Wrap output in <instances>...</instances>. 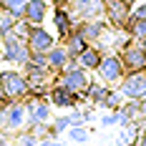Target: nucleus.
<instances>
[{
    "instance_id": "f257e3e1",
    "label": "nucleus",
    "mask_w": 146,
    "mask_h": 146,
    "mask_svg": "<svg viewBox=\"0 0 146 146\" xmlns=\"http://www.w3.org/2000/svg\"><path fill=\"white\" fill-rule=\"evenodd\" d=\"M58 81L60 86H66L68 91H73V93H78V96H83V101H86V91H88V83H91V78H88V71L83 68V66H78L76 60L73 63H68L63 71L58 73Z\"/></svg>"
},
{
    "instance_id": "f03ea898",
    "label": "nucleus",
    "mask_w": 146,
    "mask_h": 146,
    "mask_svg": "<svg viewBox=\"0 0 146 146\" xmlns=\"http://www.w3.org/2000/svg\"><path fill=\"white\" fill-rule=\"evenodd\" d=\"M0 43H3V60L5 63H10V66H25L30 58V48L28 43L23 40V38H18L13 30L8 33V35H3L0 38Z\"/></svg>"
},
{
    "instance_id": "7ed1b4c3",
    "label": "nucleus",
    "mask_w": 146,
    "mask_h": 146,
    "mask_svg": "<svg viewBox=\"0 0 146 146\" xmlns=\"http://www.w3.org/2000/svg\"><path fill=\"white\" fill-rule=\"evenodd\" d=\"M96 73H98V81H103L106 86H118L121 78L126 76V68H123V60L118 53H103Z\"/></svg>"
},
{
    "instance_id": "20e7f679",
    "label": "nucleus",
    "mask_w": 146,
    "mask_h": 146,
    "mask_svg": "<svg viewBox=\"0 0 146 146\" xmlns=\"http://www.w3.org/2000/svg\"><path fill=\"white\" fill-rule=\"evenodd\" d=\"M118 91L123 93L126 101H144L146 98V71L126 73L118 83Z\"/></svg>"
},
{
    "instance_id": "39448f33",
    "label": "nucleus",
    "mask_w": 146,
    "mask_h": 146,
    "mask_svg": "<svg viewBox=\"0 0 146 146\" xmlns=\"http://www.w3.org/2000/svg\"><path fill=\"white\" fill-rule=\"evenodd\" d=\"M3 73V88L13 101H25L30 93V83L23 71H0Z\"/></svg>"
},
{
    "instance_id": "423d86ee",
    "label": "nucleus",
    "mask_w": 146,
    "mask_h": 146,
    "mask_svg": "<svg viewBox=\"0 0 146 146\" xmlns=\"http://www.w3.org/2000/svg\"><path fill=\"white\" fill-rule=\"evenodd\" d=\"M106 18L113 30H123L131 18V0H106Z\"/></svg>"
},
{
    "instance_id": "0eeeda50",
    "label": "nucleus",
    "mask_w": 146,
    "mask_h": 146,
    "mask_svg": "<svg viewBox=\"0 0 146 146\" xmlns=\"http://www.w3.org/2000/svg\"><path fill=\"white\" fill-rule=\"evenodd\" d=\"M68 8H71L76 23L78 20H93V18H103L106 0H71Z\"/></svg>"
},
{
    "instance_id": "6e6552de",
    "label": "nucleus",
    "mask_w": 146,
    "mask_h": 146,
    "mask_svg": "<svg viewBox=\"0 0 146 146\" xmlns=\"http://www.w3.org/2000/svg\"><path fill=\"white\" fill-rule=\"evenodd\" d=\"M121 60H123V68L126 73H133V71H146V50L136 40H129V43L121 48Z\"/></svg>"
},
{
    "instance_id": "1a4fd4ad",
    "label": "nucleus",
    "mask_w": 146,
    "mask_h": 146,
    "mask_svg": "<svg viewBox=\"0 0 146 146\" xmlns=\"http://www.w3.org/2000/svg\"><path fill=\"white\" fill-rule=\"evenodd\" d=\"M48 101H50V106H56V108H76L78 103L83 101V96L68 91L66 86H60L58 81H56L50 86V91H48Z\"/></svg>"
},
{
    "instance_id": "9d476101",
    "label": "nucleus",
    "mask_w": 146,
    "mask_h": 146,
    "mask_svg": "<svg viewBox=\"0 0 146 146\" xmlns=\"http://www.w3.org/2000/svg\"><path fill=\"white\" fill-rule=\"evenodd\" d=\"M28 123V108L25 101H10V106L5 108V131H20Z\"/></svg>"
},
{
    "instance_id": "9b49d317",
    "label": "nucleus",
    "mask_w": 146,
    "mask_h": 146,
    "mask_svg": "<svg viewBox=\"0 0 146 146\" xmlns=\"http://www.w3.org/2000/svg\"><path fill=\"white\" fill-rule=\"evenodd\" d=\"M28 48L30 50H40V53H48L53 45H56V35L50 30H45L43 25H33L28 33Z\"/></svg>"
},
{
    "instance_id": "f8f14e48",
    "label": "nucleus",
    "mask_w": 146,
    "mask_h": 146,
    "mask_svg": "<svg viewBox=\"0 0 146 146\" xmlns=\"http://www.w3.org/2000/svg\"><path fill=\"white\" fill-rule=\"evenodd\" d=\"M25 108H28V123H48L50 121V101L28 96Z\"/></svg>"
},
{
    "instance_id": "ddd939ff",
    "label": "nucleus",
    "mask_w": 146,
    "mask_h": 146,
    "mask_svg": "<svg viewBox=\"0 0 146 146\" xmlns=\"http://www.w3.org/2000/svg\"><path fill=\"white\" fill-rule=\"evenodd\" d=\"M76 28L83 33V38H86L88 43H98V40L103 38V33L111 28V25H108L103 18H93V20H78Z\"/></svg>"
},
{
    "instance_id": "4468645a",
    "label": "nucleus",
    "mask_w": 146,
    "mask_h": 146,
    "mask_svg": "<svg viewBox=\"0 0 146 146\" xmlns=\"http://www.w3.org/2000/svg\"><path fill=\"white\" fill-rule=\"evenodd\" d=\"M53 25H56V33H58L60 40L76 28V18H73L68 5H56V10H53Z\"/></svg>"
},
{
    "instance_id": "2eb2a0df",
    "label": "nucleus",
    "mask_w": 146,
    "mask_h": 146,
    "mask_svg": "<svg viewBox=\"0 0 146 146\" xmlns=\"http://www.w3.org/2000/svg\"><path fill=\"white\" fill-rule=\"evenodd\" d=\"M50 0H28L25 3V20H28L30 25H43L45 23V15L50 10V5H48Z\"/></svg>"
},
{
    "instance_id": "dca6fc26",
    "label": "nucleus",
    "mask_w": 146,
    "mask_h": 146,
    "mask_svg": "<svg viewBox=\"0 0 146 146\" xmlns=\"http://www.w3.org/2000/svg\"><path fill=\"white\" fill-rule=\"evenodd\" d=\"M45 56H48V68H50V73H56V76H58V73L63 71L68 63H73L63 43H60V45L56 43L53 48H50V50H48V53H45ZM76 63H78V60H76Z\"/></svg>"
},
{
    "instance_id": "f3484780",
    "label": "nucleus",
    "mask_w": 146,
    "mask_h": 146,
    "mask_svg": "<svg viewBox=\"0 0 146 146\" xmlns=\"http://www.w3.org/2000/svg\"><path fill=\"white\" fill-rule=\"evenodd\" d=\"M63 45H66V50H68L71 60H78V56H81V53H83V50H86L91 43H88L86 38H83V33H81L78 28H73L71 33L63 38Z\"/></svg>"
},
{
    "instance_id": "a211bd4d",
    "label": "nucleus",
    "mask_w": 146,
    "mask_h": 146,
    "mask_svg": "<svg viewBox=\"0 0 146 146\" xmlns=\"http://www.w3.org/2000/svg\"><path fill=\"white\" fill-rule=\"evenodd\" d=\"M101 58H103V48H101V45H96V43H91L86 50L78 56V66H83L86 71H96L98 63H101Z\"/></svg>"
},
{
    "instance_id": "6ab92c4d",
    "label": "nucleus",
    "mask_w": 146,
    "mask_h": 146,
    "mask_svg": "<svg viewBox=\"0 0 146 146\" xmlns=\"http://www.w3.org/2000/svg\"><path fill=\"white\" fill-rule=\"evenodd\" d=\"M139 136H141V129H139L136 121H131V123L121 126V131H118V136H116V146H136Z\"/></svg>"
},
{
    "instance_id": "aec40b11",
    "label": "nucleus",
    "mask_w": 146,
    "mask_h": 146,
    "mask_svg": "<svg viewBox=\"0 0 146 146\" xmlns=\"http://www.w3.org/2000/svg\"><path fill=\"white\" fill-rule=\"evenodd\" d=\"M108 91H111V86H106L103 81H91V83H88L86 96H88V101H91V103H96V106H103L106 96H108Z\"/></svg>"
},
{
    "instance_id": "412c9836",
    "label": "nucleus",
    "mask_w": 146,
    "mask_h": 146,
    "mask_svg": "<svg viewBox=\"0 0 146 146\" xmlns=\"http://www.w3.org/2000/svg\"><path fill=\"white\" fill-rule=\"evenodd\" d=\"M123 33H126L129 38H133V40L146 38V18H136V15H131L129 23H126V28H123Z\"/></svg>"
},
{
    "instance_id": "4be33fe9",
    "label": "nucleus",
    "mask_w": 146,
    "mask_h": 146,
    "mask_svg": "<svg viewBox=\"0 0 146 146\" xmlns=\"http://www.w3.org/2000/svg\"><path fill=\"white\" fill-rule=\"evenodd\" d=\"M25 3H28V0H0V8H3L5 13H10L15 20H20V18L25 15Z\"/></svg>"
},
{
    "instance_id": "5701e85b",
    "label": "nucleus",
    "mask_w": 146,
    "mask_h": 146,
    "mask_svg": "<svg viewBox=\"0 0 146 146\" xmlns=\"http://www.w3.org/2000/svg\"><path fill=\"white\" fill-rule=\"evenodd\" d=\"M123 101H126V98H123V93H121V91H113V88H111V91H108V96H106V101H103V108H106V111H116V108H121V106H123Z\"/></svg>"
},
{
    "instance_id": "b1692460",
    "label": "nucleus",
    "mask_w": 146,
    "mask_h": 146,
    "mask_svg": "<svg viewBox=\"0 0 146 146\" xmlns=\"http://www.w3.org/2000/svg\"><path fill=\"white\" fill-rule=\"evenodd\" d=\"M38 141H40V139L33 131H28V129H25V131H15V144L18 146H38Z\"/></svg>"
},
{
    "instance_id": "393cba45",
    "label": "nucleus",
    "mask_w": 146,
    "mask_h": 146,
    "mask_svg": "<svg viewBox=\"0 0 146 146\" xmlns=\"http://www.w3.org/2000/svg\"><path fill=\"white\" fill-rule=\"evenodd\" d=\"M68 126H71V121H68V113H63V116L53 118V123H50V133H48V136H60L63 131H68Z\"/></svg>"
},
{
    "instance_id": "a878e982",
    "label": "nucleus",
    "mask_w": 146,
    "mask_h": 146,
    "mask_svg": "<svg viewBox=\"0 0 146 146\" xmlns=\"http://www.w3.org/2000/svg\"><path fill=\"white\" fill-rule=\"evenodd\" d=\"M66 133H68V139L76 141V144H86L88 136H91V133L83 129V123H81V126H68V131H66Z\"/></svg>"
},
{
    "instance_id": "bb28decb",
    "label": "nucleus",
    "mask_w": 146,
    "mask_h": 146,
    "mask_svg": "<svg viewBox=\"0 0 146 146\" xmlns=\"http://www.w3.org/2000/svg\"><path fill=\"white\" fill-rule=\"evenodd\" d=\"M13 28H15V18H13L10 13H5V10H3V13H0V38H3V35H8Z\"/></svg>"
},
{
    "instance_id": "cd10ccee",
    "label": "nucleus",
    "mask_w": 146,
    "mask_h": 146,
    "mask_svg": "<svg viewBox=\"0 0 146 146\" xmlns=\"http://www.w3.org/2000/svg\"><path fill=\"white\" fill-rule=\"evenodd\" d=\"M121 111L126 113V118H129V121H136V118H139V101L123 103V106H121Z\"/></svg>"
},
{
    "instance_id": "c85d7f7f",
    "label": "nucleus",
    "mask_w": 146,
    "mask_h": 146,
    "mask_svg": "<svg viewBox=\"0 0 146 146\" xmlns=\"http://www.w3.org/2000/svg\"><path fill=\"white\" fill-rule=\"evenodd\" d=\"M68 121H71V126H81V123H83V111H78V108H71V113H68Z\"/></svg>"
},
{
    "instance_id": "c756f323",
    "label": "nucleus",
    "mask_w": 146,
    "mask_h": 146,
    "mask_svg": "<svg viewBox=\"0 0 146 146\" xmlns=\"http://www.w3.org/2000/svg\"><path fill=\"white\" fill-rule=\"evenodd\" d=\"M10 101H13V98L5 93V88H3V73H0V111H3V108H8Z\"/></svg>"
},
{
    "instance_id": "7c9ffc66",
    "label": "nucleus",
    "mask_w": 146,
    "mask_h": 146,
    "mask_svg": "<svg viewBox=\"0 0 146 146\" xmlns=\"http://www.w3.org/2000/svg\"><path fill=\"white\" fill-rule=\"evenodd\" d=\"M101 123H103V126H118V113H116V111L103 113V116H101Z\"/></svg>"
},
{
    "instance_id": "2f4dec72",
    "label": "nucleus",
    "mask_w": 146,
    "mask_h": 146,
    "mask_svg": "<svg viewBox=\"0 0 146 146\" xmlns=\"http://www.w3.org/2000/svg\"><path fill=\"white\" fill-rule=\"evenodd\" d=\"M131 15H136V18H146V0H139V3L133 5Z\"/></svg>"
},
{
    "instance_id": "473e14b6",
    "label": "nucleus",
    "mask_w": 146,
    "mask_h": 146,
    "mask_svg": "<svg viewBox=\"0 0 146 146\" xmlns=\"http://www.w3.org/2000/svg\"><path fill=\"white\" fill-rule=\"evenodd\" d=\"M38 146H66L58 141V136H43L40 141H38Z\"/></svg>"
},
{
    "instance_id": "72a5a7b5",
    "label": "nucleus",
    "mask_w": 146,
    "mask_h": 146,
    "mask_svg": "<svg viewBox=\"0 0 146 146\" xmlns=\"http://www.w3.org/2000/svg\"><path fill=\"white\" fill-rule=\"evenodd\" d=\"M136 123H139L141 133H146V116H139V118H136Z\"/></svg>"
},
{
    "instance_id": "f704fd0d",
    "label": "nucleus",
    "mask_w": 146,
    "mask_h": 146,
    "mask_svg": "<svg viewBox=\"0 0 146 146\" xmlns=\"http://www.w3.org/2000/svg\"><path fill=\"white\" fill-rule=\"evenodd\" d=\"M139 116H146V98L139 101Z\"/></svg>"
},
{
    "instance_id": "c9c22d12",
    "label": "nucleus",
    "mask_w": 146,
    "mask_h": 146,
    "mask_svg": "<svg viewBox=\"0 0 146 146\" xmlns=\"http://www.w3.org/2000/svg\"><path fill=\"white\" fill-rule=\"evenodd\" d=\"M0 131H5V108L0 111Z\"/></svg>"
},
{
    "instance_id": "e433bc0d",
    "label": "nucleus",
    "mask_w": 146,
    "mask_h": 146,
    "mask_svg": "<svg viewBox=\"0 0 146 146\" xmlns=\"http://www.w3.org/2000/svg\"><path fill=\"white\" fill-rule=\"evenodd\" d=\"M136 146H146V133H141V136H139V141H136Z\"/></svg>"
},
{
    "instance_id": "4c0bfd02",
    "label": "nucleus",
    "mask_w": 146,
    "mask_h": 146,
    "mask_svg": "<svg viewBox=\"0 0 146 146\" xmlns=\"http://www.w3.org/2000/svg\"><path fill=\"white\" fill-rule=\"evenodd\" d=\"M50 3H56V5H68L71 0H50Z\"/></svg>"
},
{
    "instance_id": "58836bf2",
    "label": "nucleus",
    "mask_w": 146,
    "mask_h": 146,
    "mask_svg": "<svg viewBox=\"0 0 146 146\" xmlns=\"http://www.w3.org/2000/svg\"><path fill=\"white\" fill-rule=\"evenodd\" d=\"M136 43H139V45H141V48H144V50H146V38H139Z\"/></svg>"
},
{
    "instance_id": "ea45409f",
    "label": "nucleus",
    "mask_w": 146,
    "mask_h": 146,
    "mask_svg": "<svg viewBox=\"0 0 146 146\" xmlns=\"http://www.w3.org/2000/svg\"><path fill=\"white\" fill-rule=\"evenodd\" d=\"M0 60H3V43H0Z\"/></svg>"
},
{
    "instance_id": "a19ab883",
    "label": "nucleus",
    "mask_w": 146,
    "mask_h": 146,
    "mask_svg": "<svg viewBox=\"0 0 146 146\" xmlns=\"http://www.w3.org/2000/svg\"><path fill=\"white\" fill-rule=\"evenodd\" d=\"M0 13H3V8H0Z\"/></svg>"
}]
</instances>
